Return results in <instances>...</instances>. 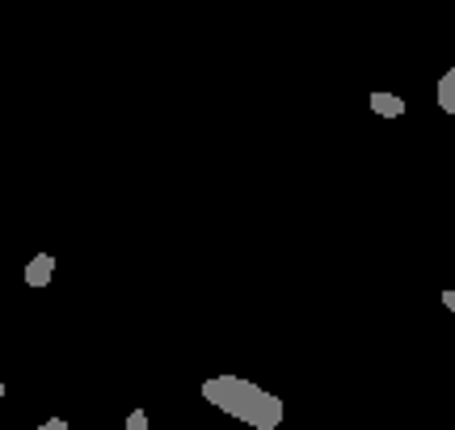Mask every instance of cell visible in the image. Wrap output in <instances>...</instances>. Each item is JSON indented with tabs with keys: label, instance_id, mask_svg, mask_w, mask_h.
<instances>
[{
	"label": "cell",
	"instance_id": "1",
	"mask_svg": "<svg viewBox=\"0 0 455 430\" xmlns=\"http://www.w3.org/2000/svg\"><path fill=\"white\" fill-rule=\"evenodd\" d=\"M203 401L253 430H278L283 414H287V405H283L278 393L244 380V376H212V380H203Z\"/></svg>",
	"mask_w": 455,
	"mask_h": 430
},
{
	"label": "cell",
	"instance_id": "2",
	"mask_svg": "<svg viewBox=\"0 0 455 430\" xmlns=\"http://www.w3.org/2000/svg\"><path fill=\"white\" fill-rule=\"evenodd\" d=\"M51 279H55V258L51 253H34L30 266H26V287L43 291V287H51Z\"/></svg>",
	"mask_w": 455,
	"mask_h": 430
},
{
	"label": "cell",
	"instance_id": "3",
	"mask_svg": "<svg viewBox=\"0 0 455 430\" xmlns=\"http://www.w3.org/2000/svg\"><path fill=\"white\" fill-rule=\"evenodd\" d=\"M367 101H371V110H375L379 118H401V115L409 110L405 98H396V93H384V89H375Z\"/></svg>",
	"mask_w": 455,
	"mask_h": 430
},
{
	"label": "cell",
	"instance_id": "4",
	"mask_svg": "<svg viewBox=\"0 0 455 430\" xmlns=\"http://www.w3.org/2000/svg\"><path fill=\"white\" fill-rule=\"evenodd\" d=\"M435 101H439L443 115H455V68H447L435 84Z\"/></svg>",
	"mask_w": 455,
	"mask_h": 430
},
{
	"label": "cell",
	"instance_id": "5",
	"mask_svg": "<svg viewBox=\"0 0 455 430\" xmlns=\"http://www.w3.org/2000/svg\"><path fill=\"white\" fill-rule=\"evenodd\" d=\"M127 430H148V410H131V414H127Z\"/></svg>",
	"mask_w": 455,
	"mask_h": 430
},
{
	"label": "cell",
	"instance_id": "6",
	"mask_svg": "<svg viewBox=\"0 0 455 430\" xmlns=\"http://www.w3.org/2000/svg\"><path fill=\"white\" fill-rule=\"evenodd\" d=\"M34 430H72L64 422V418H47V422H43V426H34Z\"/></svg>",
	"mask_w": 455,
	"mask_h": 430
},
{
	"label": "cell",
	"instance_id": "7",
	"mask_svg": "<svg viewBox=\"0 0 455 430\" xmlns=\"http://www.w3.org/2000/svg\"><path fill=\"white\" fill-rule=\"evenodd\" d=\"M443 304H447V313H455V287H447V291H443Z\"/></svg>",
	"mask_w": 455,
	"mask_h": 430
},
{
	"label": "cell",
	"instance_id": "8",
	"mask_svg": "<svg viewBox=\"0 0 455 430\" xmlns=\"http://www.w3.org/2000/svg\"><path fill=\"white\" fill-rule=\"evenodd\" d=\"M4 393H9V388H4V380H0V401H4Z\"/></svg>",
	"mask_w": 455,
	"mask_h": 430
}]
</instances>
